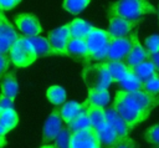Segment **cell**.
<instances>
[{"mask_svg": "<svg viewBox=\"0 0 159 148\" xmlns=\"http://www.w3.org/2000/svg\"><path fill=\"white\" fill-rule=\"evenodd\" d=\"M111 107H113L118 112V114L128 124V127L130 128V131L135 126H138L140 122L145 121L148 118L149 113H150L148 111L142 109L135 103V101L132 98L130 93L129 92H125L123 90L117 91L114 102H113V104Z\"/></svg>", "mask_w": 159, "mask_h": 148, "instance_id": "obj_1", "label": "cell"}, {"mask_svg": "<svg viewBox=\"0 0 159 148\" xmlns=\"http://www.w3.org/2000/svg\"><path fill=\"white\" fill-rule=\"evenodd\" d=\"M84 39L87 44V57L83 63H89L92 60L104 62L108 53V46L114 37L107 30L92 26Z\"/></svg>", "mask_w": 159, "mask_h": 148, "instance_id": "obj_2", "label": "cell"}, {"mask_svg": "<svg viewBox=\"0 0 159 148\" xmlns=\"http://www.w3.org/2000/svg\"><path fill=\"white\" fill-rule=\"evenodd\" d=\"M153 12H155V9L148 0H118L112 2L108 9V14H114L130 21H140L143 16Z\"/></svg>", "mask_w": 159, "mask_h": 148, "instance_id": "obj_3", "label": "cell"}, {"mask_svg": "<svg viewBox=\"0 0 159 148\" xmlns=\"http://www.w3.org/2000/svg\"><path fill=\"white\" fill-rule=\"evenodd\" d=\"M82 78L89 90H107L112 83L109 72L103 62L101 63H83Z\"/></svg>", "mask_w": 159, "mask_h": 148, "instance_id": "obj_4", "label": "cell"}, {"mask_svg": "<svg viewBox=\"0 0 159 148\" xmlns=\"http://www.w3.org/2000/svg\"><path fill=\"white\" fill-rule=\"evenodd\" d=\"M10 60L16 67H27L36 61L37 56L32 44L25 36H20L10 47Z\"/></svg>", "mask_w": 159, "mask_h": 148, "instance_id": "obj_5", "label": "cell"}, {"mask_svg": "<svg viewBox=\"0 0 159 148\" xmlns=\"http://www.w3.org/2000/svg\"><path fill=\"white\" fill-rule=\"evenodd\" d=\"M130 39V44H132V47L128 52V55L124 57L123 62L129 67H134L137 65H139L140 62L148 60L150 57V53L145 50V47L139 42V39H138V31H137V27L134 29V32L129 36Z\"/></svg>", "mask_w": 159, "mask_h": 148, "instance_id": "obj_6", "label": "cell"}, {"mask_svg": "<svg viewBox=\"0 0 159 148\" xmlns=\"http://www.w3.org/2000/svg\"><path fill=\"white\" fill-rule=\"evenodd\" d=\"M101 143L94 128L89 127L71 134L70 148H101Z\"/></svg>", "mask_w": 159, "mask_h": 148, "instance_id": "obj_7", "label": "cell"}, {"mask_svg": "<svg viewBox=\"0 0 159 148\" xmlns=\"http://www.w3.org/2000/svg\"><path fill=\"white\" fill-rule=\"evenodd\" d=\"M140 21H130L125 20L118 15L108 14V32L114 37H127L132 30H134Z\"/></svg>", "mask_w": 159, "mask_h": 148, "instance_id": "obj_8", "label": "cell"}, {"mask_svg": "<svg viewBox=\"0 0 159 148\" xmlns=\"http://www.w3.org/2000/svg\"><path fill=\"white\" fill-rule=\"evenodd\" d=\"M70 39L68 24L50 31L47 35V41L51 46L52 55H66V46Z\"/></svg>", "mask_w": 159, "mask_h": 148, "instance_id": "obj_9", "label": "cell"}, {"mask_svg": "<svg viewBox=\"0 0 159 148\" xmlns=\"http://www.w3.org/2000/svg\"><path fill=\"white\" fill-rule=\"evenodd\" d=\"M15 25L21 31L22 36L30 37L40 35L42 31L40 21L34 14H19L15 16Z\"/></svg>", "mask_w": 159, "mask_h": 148, "instance_id": "obj_10", "label": "cell"}, {"mask_svg": "<svg viewBox=\"0 0 159 148\" xmlns=\"http://www.w3.org/2000/svg\"><path fill=\"white\" fill-rule=\"evenodd\" d=\"M62 128H63V122L60 116V108H55L45 122L42 129V143L45 144L47 142L53 141Z\"/></svg>", "mask_w": 159, "mask_h": 148, "instance_id": "obj_11", "label": "cell"}, {"mask_svg": "<svg viewBox=\"0 0 159 148\" xmlns=\"http://www.w3.org/2000/svg\"><path fill=\"white\" fill-rule=\"evenodd\" d=\"M132 47L129 37L113 39L108 46V53L106 61H123Z\"/></svg>", "mask_w": 159, "mask_h": 148, "instance_id": "obj_12", "label": "cell"}, {"mask_svg": "<svg viewBox=\"0 0 159 148\" xmlns=\"http://www.w3.org/2000/svg\"><path fill=\"white\" fill-rule=\"evenodd\" d=\"M19 37H20V35H17L14 26L5 17L0 22V53L7 55L10 51V47L14 45V42Z\"/></svg>", "mask_w": 159, "mask_h": 148, "instance_id": "obj_13", "label": "cell"}, {"mask_svg": "<svg viewBox=\"0 0 159 148\" xmlns=\"http://www.w3.org/2000/svg\"><path fill=\"white\" fill-rule=\"evenodd\" d=\"M106 121L116 131L119 139H122V138H124L129 134L130 128L128 127V124L123 121V118L118 114V112L113 107H109V108L106 109Z\"/></svg>", "mask_w": 159, "mask_h": 148, "instance_id": "obj_14", "label": "cell"}, {"mask_svg": "<svg viewBox=\"0 0 159 148\" xmlns=\"http://www.w3.org/2000/svg\"><path fill=\"white\" fill-rule=\"evenodd\" d=\"M86 107H87V101H84L82 103H78V102H75V101L65 102L60 107V116H61L62 122L66 123V124H68L81 112L86 111Z\"/></svg>", "mask_w": 159, "mask_h": 148, "instance_id": "obj_15", "label": "cell"}, {"mask_svg": "<svg viewBox=\"0 0 159 148\" xmlns=\"http://www.w3.org/2000/svg\"><path fill=\"white\" fill-rule=\"evenodd\" d=\"M66 56L73 57L75 60L84 61L87 57V44L86 39H75L71 37L66 46Z\"/></svg>", "mask_w": 159, "mask_h": 148, "instance_id": "obj_16", "label": "cell"}, {"mask_svg": "<svg viewBox=\"0 0 159 148\" xmlns=\"http://www.w3.org/2000/svg\"><path fill=\"white\" fill-rule=\"evenodd\" d=\"M98 139L101 146H104L106 148H113L118 142H119V137L116 133V131L106 122L101 128L96 129Z\"/></svg>", "mask_w": 159, "mask_h": 148, "instance_id": "obj_17", "label": "cell"}, {"mask_svg": "<svg viewBox=\"0 0 159 148\" xmlns=\"http://www.w3.org/2000/svg\"><path fill=\"white\" fill-rule=\"evenodd\" d=\"M0 88H1V95L5 97H9L14 99L19 92V85L16 81V76L12 72H6L0 82Z\"/></svg>", "mask_w": 159, "mask_h": 148, "instance_id": "obj_18", "label": "cell"}, {"mask_svg": "<svg viewBox=\"0 0 159 148\" xmlns=\"http://www.w3.org/2000/svg\"><path fill=\"white\" fill-rule=\"evenodd\" d=\"M87 101V99H86ZM86 113L91 121V126L94 129L101 128L107 121H106V109L104 107H99L96 104H91L87 102V107H86Z\"/></svg>", "mask_w": 159, "mask_h": 148, "instance_id": "obj_19", "label": "cell"}, {"mask_svg": "<svg viewBox=\"0 0 159 148\" xmlns=\"http://www.w3.org/2000/svg\"><path fill=\"white\" fill-rule=\"evenodd\" d=\"M103 63L111 75L112 82H119L130 71V68L123 61H104Z\"/></svg>", "mask_w": 159, "mask_h": 148, "instance_id": "obj_20", "label": "cell"}, {"mask_svg": "<svg viewBox=\"0 0 159 148\" xmlns=\"http://www.w3.org/2000/svg\"><path fill=\"white\" fill-rule=\"evenodd\" d=\"M91 29H92V25L84 21L83 19H73L68 24L70 36L75 39H84Z\"/></svg>", "mask_w": 159, "mask_h": 148, "instance_id": "obj_21", "label": "cell"}, {"mask_svg": "<svg viewBox=\"0 0 159 148\" xmlns=\"http://www.w3.org/2000/svg\"><path fill=\"white\" fill-rule=\"evenodd\" d=\"M27 40L32 44L37 57H43V56H50V55H52V50H51V46H50L47 39L36 35V36H30V37H27Z\"/></svg>", "mask_w": 159, "mask_h": 148, "instance_id": "obj_22", "label": "cell"}, {"mask_svg": "<svg viewBox=\"0 0 159 148\" xmlns=\"http://www.w3.org/2000/svg\"><path fill=\"white\" fill-rule=\"evenodd\" d=\"M130 71H132L139 80H142V81H145V80H148L149 77H152V76H154V75L157 73L155 67H154L153 62H152L149 58L145 60V61H143V62H140L139 65L132 67Z\"/></svg>", "mask_w": 159, "mask_h": 148, "instance_id": "obj_23", "label": "cell"}, {"mask_svg": "<svg viewBox=\"0 0 159 148\" xmlns=\"http://www.w3.org/2000/svg\"><path fill=\"white\" fill-rule=\"evenodd\" d=\"M17 123H19V117L14 108L0 111V124L6 129V132H10L12 128H15Z\"/></svg>", "mask_w": 159, "mask_h": 148, "instance_id": "obj_24", "label": "cell"}, {"mask_svg": "<svg viewBox=\"0 0 159 148\" xmlns=\"http://www.w3.org/2000/svg\"><path fill=\"white\" fill-rule=\"evenodd\" d=\"M120 85V87L123 88V91L125 92H135V91H140L142 88V85H143V81L139 80L132 71H129L123 80H120L118 82Z\"/></svg>", "mask_w": 159, "mask_h": 148, "instance_id": "obj_25", "label": "cell"}, {"mask_svg": "<svg viewBox=\"0 0 159 148\" xmlns=\"http://www.w3.org/2000/svg\"><path fill=\"white\" fill-rule=\"evenodd\" d=\"M87 102L91 104H96L99 107H104L109 102V92L108 90H89L88 88V96H87Z\"/></svg>", "mask_w": 159, "mask_h": 148, "instance_id": "obj_26", "label": "cell"}, {"mask_svg": "<svg viewBox=\"0 0 159 148\" xmlns=\"http://www.w3.org/2000/svg\"><path fill=\"white\" fill-rule=\"evenodd\" d=\"M48 101L55 106H61L66 102V91L61 86H50L46 91Z\"/></svg>", "mask_w": 159, "mask_h": 148, "instance_id": "obj_27", "label": "cell"}, {"mask_svg": "<svg viewBox=\"0 0 159 148\" xmlns=\"http://www.w3.org/2000/svg\"><path fill=\"white\" fill-rule=\"evenodd\" d=\"M92 127L91 126V121L86 113V111L81 112L77 117H75L68 124H67V128L73 133V132H77V131H83V129H87Z\"/></svg>", "mask_w": 159, "mask_h": 148, "instance_id": "obj_28", "label": "cell"}, {"mask_svg": "<svg viewBox=\"0 0 159 148\" xmlns=\"http://www.w3.org/2000/svg\"><path fill=\"white\" fill-rule=\"evenodd\" d=\"M140 91H143L148 95H152V96H158L159 95V75L155 73L154 76L143 81Z\"/></svg>", "mask_w": 159, "mask_h": 148, "instance_id": "obj_29", "label": "cell"}, {"mask_svg": "<svg viewBox=\"0 0 159 148\" xmlns=\"http://www.w3.org/2000/svg\"><path fill=\"white\" fill-rule=\"evenodd\" d=\"M91 0H63V9L73 15L80 14L89 4Z\"/></svg>", "mask_w": 159, "mask_h": 148, "instance_id": "obj_30", "label": "cell"}, {"mask_svg": "<svg viewBox=\"0 0 159 148\" xmlns=\"http://www.w3.org/2000/svg\"><path fill=\"white\" fill-rule=\"evenodd\" d=\"M71 134H72V132H71L67 127H63V128L60 131V133L56 136V138L53 139V141H55L53 147H55V148H70Z\"/></svg>", "mask_w": 159, "mask_h": 148, "instance_id": "obj_31", "label": "cell"}, {"mask_svg": "<svg viewBox=\"0 0 159 148\" xmlns=\"http://www.w3.org/2000/svg\"><path fill=\"white\" fill-rule=\"evenodd\" d=\"M144 137L145 139L153 146V147H157L159 146V123L149 127L147 129V132L144 133Z\"/></svg>", "mask_w": 159, "mask_h": 148, "instance_id": "obj_32", "label": "cell"}, {"mask_svg": "<svg viewBox=\"0 0 159 148\" xmlns=\"http://www.w3.org/2000/svg\"><path fill=\"white\" fill-rule=\"evenodd\" d=\"M144 46L145 50L153 55L159 52V35H150L144 40Z\"/></svg>", "mask_w": 159, "mask_h": 148, "instance_id": "obj_33", "label": "cell"}, {"mask_svg": "<svg viewBox=\"0 0 159 148\" xmlns=\"http://www.w3.org/2000/svg\"><path fill=\"white\" fill-rule=\"evenodd\" d=\"M113 148H138V144H137V142H134V139H132L130 137L127 136V137L119 139V142Z\"/></svg>", "mask_w": 159, "mask_h": 148, "instance_id": "obj_34", "label": "cell"}, {"mask_svg": "<svg viewBox=\"0 0 159 148\" xmlns=\"http://www.w3.org/2000/svg\"><path fill=\"white\" fill-rule=\"evenodd\" d=\"M7 68H9V57H7V55L0 53V80L6 73Z\"/></svg>", "mask_w": 159, "mask_h": 148, "instance_id": "obj_35", "label": "cell"}, {"mask_svg": "<svg viewBox=\"0 0 159 148\" xmlns=\"http://www.w3.org/2000/svg\"><path fill=\"white\" fill-rule=\"evenodd\" d=\"M9 108H14V99L0 95V111L9 109Z\"/></svg>", "mask_w": 159, "mask_h": 148, "instance_id": "obj_36", "label": "cell"}, {"mask_svg": "<svg viewBox=\"0 0 159 148\" xmlns=\"http://www.w3.org/2000/svg\"><path fill=\"white\" fill-rule=\"evenodd\" d=\"M17 5L15 0H0V11L11 10Z\"/></svg>", "mask_w": 159, "mask_h": 148, "instance_id": "obj_37", "label": "cell"}, {"mask_svg": "<svg viewBox=\"0 0 159 148\" xmlns=\"http://www.w3.org/2000/svg\"><path fill=\"white\" fill-rule=\"evenodd\" d=\"M149 60L153 62V65H154V67H155V71H157V72H159V52L150 55Z\"/></svg>", "mask_w": 159, "mask_h": 148, "instance_id": "obj_38", "label": "cell"}, {"mask_svg": "<svg viewBox=\"0 0 159 148\" xmlns=\"http://www.w3.org/2000/svg\"><path fill=\"white\" fill-rule=\"evenodd\" d=\"M6 138H5V136H0V148H4L5 146H6Z\"/></svg>", "mask_w": 159, "mask_h": 148, "instance_id": "obj_39", "label": "cell"}, {"mask_svg": "<svg viewBox=\"0 0 159 148\" xmlns=\"http://www.w3.org/2000/svg\"><path fill=\"white\" fill-rule=\"evenodd\" d=\"M6 133H7V132H6V129L0 124V136H5Z\"/></svg>", "mask_w": 159, "mask_h": 148, "instance_id": "obj_40", "label": "cell"}, {"mask_svg": "<svg viewBox=\"0 0 159 148\" xmlns=\"http://www.w3.org/2000/svg\"><path fill=\"white\" fill-rule=\"evenodd\" d=\"M40 148H55L53 146H50V144H43V146H41Z\"/></svg>", "mask_w": 159, "mask_h": 148, "instance_id": "obj_41", "label": "cell"}, {"mask_svg": "<svg viewBox=\"0 0 159 148\" xmlns=\"http://www.w3.org/2000/svg\"><path fill=\"white\" fill-rule=\"evenodd\" d=\"M4 19H5V16H4V15H2V12L0 11V22H1V21L4 20Z\"/></svg>", "mask_w": 159, "mask_h": 148, "instance_id": "obj_42", "label": "cell"}, {"mask_svg": "<svg viewBox=\"0 0 159 148\" xmlns=\"http://www.w3.org/2000/svg\"><path fill=\"white\" fill-rule=\"evenodd\" d=\"M15 1H16V2H17V4H19V2H20V1H21V0H15Z\"/></svg>", "mask_w": 159, "mask_h": 148, "instance_id": "obj_43", "label": "cell"}, {"mask_svg": "<svg viewBox=\"0 0 159 148\" xmlns=\"http://www.w3.org/2000/svg\"><path fill=\"white\" fill-rule=\"evenodd\" d=\"M153 148H159V146H157V147H153Z\"/></svg>", "mask_w": 159, "mask_h": 148, "instance_id": "obj_44", "label": "cell"}, {"mask_svg": "<svg viewBox=\"0 0 159 148\" xmlns=\"http://www.w3.org/2000/svg\"><path fill=\"white\" fill-rule=\"evenodd\" d=\"M158 15H159V7H158Z\"/></svg>", "mask_w": 159, "mask_h": 148, "instance_id": "obj_45", "label": "cell"}]
</instances>
